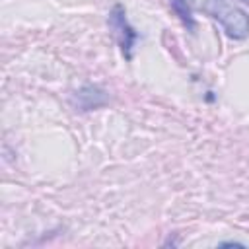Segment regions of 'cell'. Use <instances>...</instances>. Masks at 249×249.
<instances>
[{
  "mask_svg": "<svg viewBox=\"0 0 249 249\" xmlns=\"http://www.w3.org/2000/svg\"><path fill=\"white\" fill-rule=\"evenodd\" d=\"M171 8L189 27H193V14L200 12L220 21L224 31L233 39L249 35V16L224 0H171Z\"/></svg>",
  "mask_w": 249,
  "mask_h": 249,
  "instance_id": "1",
  "label": "cell"
},
{
  "mask_svg": "<svg viewBox=\"0 0 249 249\" xmlns=\"http://www.w3.org/2000/svg\"><path fill=\"white\" fill-rule=\"evenodd\" d=\"M109 25L115 31V37L121 45L124 58H132V49H134V43L138 41V33L130 27V23L126 19V12L121 4L113 6V10L109 12Z\"/></svg>",
  "mask_w": 249,
  "mask_h": 249,
  "instance_id": "2",
  "label": "cell"
}]
</instances>
